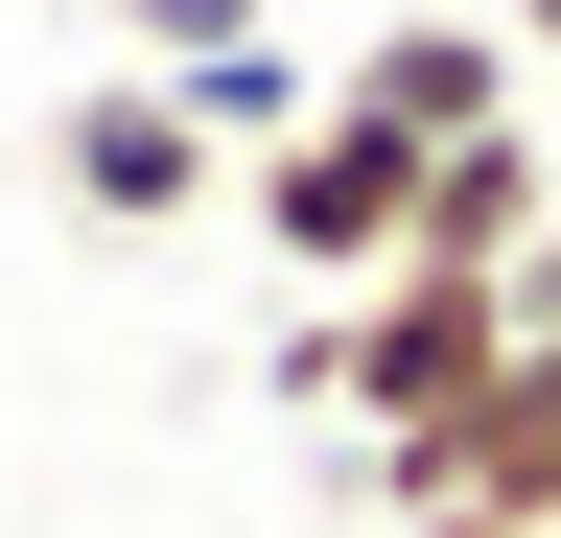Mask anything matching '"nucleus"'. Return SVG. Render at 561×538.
<instances>
[{
	"label": "nucleus",
	"instance_id": "20e7f679",
	"mask_svg": "<svg viewBox=\"0 0 561 538\" xmlns=\"http://www.w3.org/2000/svg\"><path fill=\"white\" fill-rule=\"evenodd\" d=\"M328 94H351V117H398V141H491V117H515V47H491V24H375Z\"/></svg>",
	"mask_w": 561,
	"mask_h": 538
},
{
	"label": "nucleus",
	"instance_id": "f03ea898",
	"mask_svg": "<svg viewBox=\"0 0 561 538\" xmlns=\"http://www.w3.org/2000/svg\"><path fill=\"white\" fill-rule=\"evenodd\" d=\"M234 211L280 234V282H398V234H421V141H398V117H351V94H305V141H257L234 164Z\"/></svg>",
	"mask_w": 561,
	"mask_h": 538
},
{
	"label": "nucleus",
	"instance_id": "6e6552de",
	"mask_svg": "<svg viewBox=\"0 0 561 538\" xmlns=\"http://www.w3.org/2000/svg\"><path fill=\"white\" fill-rule=\"evenodd\" d=\"M491 305H515V328H561V211H538V257H515V282H491Z\"/></svg>",
	"mask_w": 561,
	"mask_h": 538
},
{
	"label": "nucleus",
	"instance_id": "423d86ee",
	"mask_svg": "<svg viewBox=\"0 0 561 538\" xmlns=\"http://www.w3.org/2000/svg\"><path fill=\"white\" fill-rule=\"evenodd\" d=\"M164 94L210 117V164H257V141H305V94H328V71H305V47L257 24V47H210V71H164Z\"/></svg>",
	"mask_w": 561,
	"mask_h": 538
},
{
	"label": "nucleus",
	"instance_id": "f257e3e1",
	"mask_svg": "<svg viewBox=\"0 0 561 538\" xmlns=\"http://www.w3.org/2000/svg\"><path fill=\"white\" fill-rule=\"evenodd\" d=\"M491 375H515V305L445 282V257H398V282H351V305H328V422L375 445V468H398V445H445Z\"/></svg>",
	"mask_w": 561,
	"mask_h": 538
},
{
	"label": "nucleus",
	"instance_id": "0eeeda50",
	"mask_svg": "<svg viewBox=\"0 0 561 538\" xmlns=\"http://www.w3.org/2000/svg\"><path fill=\"white\" fill-rule=\"evenodd\" d=\"M210 47H257V0H117V71H210Z\"/></svg>",
	"mask_w": 561,
	"mask_h": 538
},
{
	"label": "nucleus",
	"instance_id": "39448f33",
	"mask_svg": "<svg viewBox=\"0 0 561 538\" xmlns=\"http://www.w3.org/2000/svg\"><path fill=\"white\" fill-rule=\"evenodd\" d=\"M398 257H445V282H515L538 257V117H491V141H421V234Z\"/></svg>",
	"mask_w": 561,
	"mask_h": 538
},
{
	"label": "nucleus",
	"instance_id": "1a4fd4ad",
	"mask_svg": "<svg viewBox=\"0 0 561 538\" xmlns=\"http://www.w3.org/2000/svg\"><path fill=\"white\" fill-rule=\"evenodd\" d=\"M491 47H561V0H491Z\"/></svg>",
	"mask_w": 561,
	"mask_h": 538
},
{
	"label": "nucleus",
	"instance_id": "7ed1b4c3",
	"mask_svg": "<svg viewBox=\"0 0 561 538\" xmlns=\"http://www.w3.org/2000/svg\"><path fill=\"white\" fill-rule=\"evenodd\" d=\"M47 187H70L94 234H187V211H210L234 164H210V117H187L164 71H94V94L47 117Z\"/></svg>",
	"mask_w": 561,
	"mask_h": 538
}]
</instances>
